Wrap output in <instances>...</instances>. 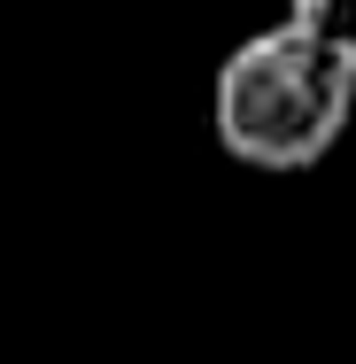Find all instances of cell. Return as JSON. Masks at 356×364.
<instances>
[{
  "label": "cell",
  "instance_id": "1",
  "mask_svg": "<svg viewBox=\"0 0 356 364\" xmlns=\"http://www.w3.org/2000/svg\"><path fill=\"white\" fill-rule=\"evenodd\" d=\"M356 117V70L341 55H325L310 31L271 23L248 31L225 63H217L210 124L217 147L248 171H310L325 163Z\"/></svg>",
  "mask_w": 356,
  "mask_h": 364
},
{
  "label": "cell",
  "instance_id": "2",
  "mask_svg": "<svg viewBox=\"0 0 356 364\" xmlns=\"http://www.w3.org/2000/svg\"><path fill=\"white\" fill-rule=\"evenodd\" d=\"M286 23L310 31L325 55H341L356 70V0H286Z\"/></svg>",
  "mask_w": 356,
  "mask_h": 364
}]
</instances>
